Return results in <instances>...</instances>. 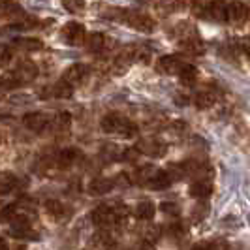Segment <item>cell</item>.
Here are the masks:
<instances>
[{
	"instance_id": "1",
	"label": "cell",
	"mask_w": 250,
	"mask_h": 250,
	"mask_svg": "<svg viewBox=\"0 0 250 250\" xmlns=\"http://www.w3.org/2000/svg\"><path fill=\"white\" fill-rule=\"evenodd\" d=\"M100 126L105 134H117V136H123V138H134L138 134V126L134 123H130L125 117H121L119 113L104 115L100 121Z\"/></svg>"
},
{
	"instance_id": "2",
	"label": "cell",
	"mask_w": 250,
	"mask_h": 250,
	"mask_svg": "<svg viewBox=\"0 0 250 250\" xmlns=\"http://www.w3.org/2000/svg\"><path fill=\"white\" fill-rule=\"evenodd\" d=\"M10 233L17 239H26V241H40L38 231L32 229L26 216H13L10 220Z\"/></svg>"
},
{
	"instance_id": "3",
	"label": "cell",
	"mask_w": 250,
	"mask_h": 250,
	"mask_svg": "<svg viewBox=\"0 0 250 250\" xmlns=\"http://www.w3.org/2000/svg\"><path fill=\"white\" fill-rule=\"evenodd\" d=\"M90 218H92V222L98 226V228H104V229H107V228H111L119 222V216L115 213V209H111L109 205H100V207H96L92 214H90Z\"/></svg>"
},
{
	"instance_id": "4",
	"label": "cell",
	"mask_w": 250,
	"mask_h": 250,
	"mask_svg": "<svg viewBox=\"0 0 250 250\" xmlns=\"http://www.w3.org/2000/svg\"><path fill=\"white\" fill-rule=\"evenodd\" d=\"M62 40L68 45H81L85 42V26L77 21H70L62 26Z\"/></svg>"
},
{
	"instance_id": "5",
	"label": "cell",
	"mask_w": 250,
	"mask_h": 250,
	"mask_svg": "<svg viewBox=\"0 0 250 250\" xmlns=\"http://www.w3.org/2000/svg\"><path fill=\"white\" fill-rule=\"evenodd\" d=\"M13 75L17 77V81H19L21 85H23V83H28V81H34L38 77V66L32 62V61L23 59V61L17 62Z\"/></svg>"
},
{
	"instance_id": "6",
	"label": "cell",
	"mask_w": 250,
	"mask_h": 250,
	"mask_svg": "<svg viewBox=\"0 0 250 250\" xmlns=\"http://www.w3.org/2000/svg\"><path fill=\"white\" fill-rule=\"evenodd\" d=\"M88 75V68L85 64H72V66H68L66 70H64V75H62V81L64 83H68L70 87H75V85H79V83H83L85 79H87Z\"/></svg>"
},
{
	"instance_id": "7",
	"label": "cell",
	"mask_w": 250,
	"mask_h": 250,
	"mask_svg": "<svg viewBox=\"0 0 250 250\" xmlns=\"http://www.w3.org/2000/svg\"><path fill=\"white\" fill-rule=\"evenodd\" d=\"M126 23H128L130 26H134V28L139 30V32H147V34H150V32L154 30V26H156L152 17H149L147 13H139V12L128 13Z\"/></svg>"
},
{
	"instance_id": "8",
	"label": "cell",
	"mask_w": 250,
	"mask_h": 250,
	"mask_svg": "<svg viewBox=\"0 0 250 250\" xmlns=\"http://www.w3.org/2000/svg\"><path fill=\"white\" fill-rule=\"evenodd\" d=\"M23 125H25L28 130H32V132H43V130L49 126V117L40 111L26 113L25 117H23Z\"/></svg>"
},
{
	"instance_id": "9",
	"label": "cell",
	"mask_w": 250,
	"mask_h": 250,
	"mask_svg": "<svg viewBox=\"0 0 250 250\" xmlns=\"http://www.w3.org/2000/svg\"><path fill=\"white\" fill-rule=\"evenodd\" d=\"M138 149L139 152H145V154H149L152 158H160V156H164L167 152L166 143L158 141V139H143V141H139Z\"/></svg>"
},
{
	"instance_id": "10",
	"label": "cell",
	"mask_w": 250,
	"mask_h": 250,
	"mask_svg": "<svg viewBox=\"0 0 250 250\" xmlns=\"http://www.w3.org/2000/svg\"><path fill=\"white\" fill-rule=\"evenodd\" d=\"M115 185H113V179L109 177H96L88 183V194L90 196H104V194H109Z\"/></svg>"
},
{
	"instance_id": "11",
	"label": "cell",
	"mask_w": 250,
	"mask_h": 250,
	"mask_svg": "<svg viewBox=\"0 0 250 250\" xmlns=\"http://www.w3.org/2000/svg\"><path fill=\"white\" fill-rule=\"evenodd\" d=\"M183 66H185V62L175 55H166L158 61V70L167 75H179Z\"/></svg>"
},
{
	"instance_id": "12",
	"label": "cell",
	"mask_w": 250,
	"mask_h": 250,
	"mask_svg": "<svg viewBox=\"0 0 250 250\" xmlns=\"http://www.w3.org/2000/svg\"><path fill=\"white\" fill-rule=\"evenodd\" d=\"M173 183V179L169 177L167 171H164V169H154V173L149 177V181L145 183L149 188L152 190H164V188H167L169 185Z\"/></svg>"
},
{
	"instance_id": "13",
	"label": "cell",
	"mask_w": 250,
	"mask_h": 250,
	"mask_svg": "<svg viewBox=\"0 0 250 250\" xmlns=\"http://www.w3.org/2000/svg\"><path fill=\"white\" fill-rule=\"evenodd\" d=\"M188 194L196 200H209L213 194V185L209 181H196L188 188Z\"/></svg>"
},
{
	"instance_id": "14",
	"label": "cell",
	"mask_w": 250,
	"mask_h": 250,
	"mask_svg": "<svg viewBox=\"0 0 250 250\" xmlns=\"http://www.w3.org/2000/svg\"><path fill=\"white\" fill-rule=\"evenodd\" d=\"M79 158H81V150L77 149V147H66V149H62L59 152L57 164H59L61 167H70V166L77 162Z\"/></svg>"
},
{
	"instance_id": "15",
	"label": "cell",
	"mask_w": 250,
	"mask_h": 250,
	"mask_svg": "<svg viewBox=\"0 0 250 250\" xmlns=\"http://www.w3.org/2000/svg\"><path fill=\"white\" fill-rule=\"evenodd\" d=\"M181 47L190 53V55H203L205 53V43L198 36H190L181 40Z\"/></svg>"
},
{
	"instance_id": "16",
	"label": "cell",
	"mask_w": 250,
	"mask_h": 250,
	"mask_svg": "<svg viewBox=\"0 0 250 250\" xmlns=\"http://www.w3.org/2000/svg\"><path fill=\"white\" fill-rule=\"evenodd\" d=\"M154 213H156V205L149 200L139 201L138 205H136V216H138L139 220H150L154 216Z\"/></svg>"
},
{
	"instance_id": "17",
	"label": "cell",
	"mask_w": 250,
	"mask_h": 250,
	"mask_svg": "<svg viewBox=\"0 0 250 250\" xmlns=\"http://www.w3.org/2000/svg\"><path fill=\"white\" fill-rule=\"evenodd\" d=\"M245 17H247V4H237V2L228 4V19L243 21Z\"/></svg>"
},
{
	"instance_id": "18",
	"label": "cell",
	"mask_w": 250,
	"mask_h": 250,
	"mask_svg": "<svg viewBox=\"0 0 250 250\" xmlns=\"http://www.w3.org/2000/svg\"><path fill=\"white\" fill-rule=\"evenodd\" d=\"M15 185H17V177L13 175V173H8V171L0 173V196L8 194Z\"/></svg>"
},
{
	"instance_id": "19",
	"label": "cell",
	"mask_w": 250,
	"mask_h": 250,
	"mask_svg": "<svg viewBox=\"0 0 250 250\" xmlns=\"http://www.w3.org/2000/svg\"><path fill=\"white\" fill-rule=\"evenodd\" d=\"M51 94L57 96V98H72L74 87H70L68 83H64L62 79H61L59 83H55V87L51 88Z\"/></svg>"
},
{
	"instance_id": "20",
	"label": "cell",
	"mask_w": 250,
	"mask_h": 250,
	"mask_svg": "<svg viewBox=\"0 0 250 250\" xmlns=\"http://www.w3.org/2000/svg\"><path fill=\"white\" fill-rule=\"evenodd\" d=\"M104 45H105V38H104V34H100V32H94V34H90V36L87 38V49L92 51V53L102 51Z\"/></svg>"
},
{
	"instance_id": "21",
	"label": "cell",
	"mask_w": 250,
	"mask_h": 250,
	"mask_svg": "<svg viewBox=\"0 0 250 250\" xmlns=\"http://www.w3.org/2000/svg\"><path fill=\"white\" fill-rule=\"evenodd\" d=\"M13 43L25 51H40L42 49V42L36 40V38H21V40H15Z\"/></svg>"
},
{
	"instance_id": "22",
	"label": "cell",
	"mask_w": 250,
	"mask_h": 250,
	"mask_svg": "<svg viewBox=\"0 0 250 250\" xmlns=\"http://www.w3.org/2000/svg\"><path fill=\"white\" fill-rule=\"evenodd\" d=\"M194 104H196L198 109H209V107L214 104V96L211 94V92L203 90V92H200V94L194 98Z\"/></svg>"
},
{
	"instance_id": "23",
	"label": "cell",
	"mask_w": 250,
	"mask_h": 250,
	"mask_svg": "<svg viewBox=\"0 0 250 250\" xmlns=\"http://www.w3.org/2000/svg\"><path fill=\"white\" fill-rule=\"evenodd\" d=\"M179 77L185 81V83H194L196 81V77H198V68L196 66H192V64H185L183 68H181V72H179Z\"/></svg>"
},
{
	"instance_id": "24",
	"label": "cell",
	"mask_w": 250,
	"mask_h": 250,
	"mask_svg": "<svg viewBox=\"0 0 250 250\" xmlns=\"http://www.w3.org/2000/svg\"><path fill=\"white\" fill-rule=\"evenodd\" d=\"M45 211L53 218H61L64 214V205L59 200H49L45 201Z\"/></svg>"
},
{
	"instance_id": "25",
	"label": "cell",
	"mask_w": 250,
	"mask_h": 250,
	"mask_svg": "<svg viewBox=\"0 0 250 250\" xmlns=\"http://www.w3.org/2000/svg\"><path fill=\"white\" fill-rule=\"evenodd\" d=\"M70 125H72V115L68 111H62L57 115V119H55V128L66 130V128H70Z\"/></svg>"
},
{
	"instance_id": "26",
	"label": "cell",
	"mask_w": 250,
	"mask_h": 250,
	"mask_svg": "<svg viewBox=\"0 0 250 250\" xmlns=\"http://www.w3.org/2000/svg\"><path fill=\"white\" fill-rule=\"evenodd\" d=\"M160 211L164 214H169V216H179L181 214V207L177 205L175 201H162L160 203Z\"/></svg>"
},
{
	"instance_id": "27",
	"label": "cell",
	"mask_w": 250,
	"mask_h": 250,
	"mask_svg": "<svg viewBox=\"0 0 250 250\" xmlns=\"http://www.w3.org/2000/svg\"><path fill=\"white\" fill-rule=\"evenodd\" d=\"M143 235H145V241L147 243H152V241H156V239L160 237V226L156 224H149L145 229H143Z\"/></svg>"
},
{
	"instance_id": "28",
	"label": "cell",
	"mask_w": 250,
	"mask_h": 250,
	"mask_svg": "<svg viewBox=\"0 0 250 250\" xmlns=\"http://www.w3.org/2000/svg\"><path fill=\"white\" fill-rule=\"evenodd\" d=\"M19 85H21V83L17 81V77H15L13 74L2 75V79H0V87H2V88H8V90H10V88H17Z\"/></svg>"
},
{
	"instance_id": "29",
	"label": "cell",
	"mask_w": 250,
	"mask_h": 250,
	"mask_svg": "<svg viewBox=\"0 0 250 250\" xmlns=\"http://www.w3.org/2000/svg\"><path fill=\"white\" fill-rule=\"evenodd\" d=\"M94 241H96L98 245H102V247H109V245L115 243L113 237L107 233V231H100V233H96V235H94Z\"/></svg>"
},
{
	"instance_id": "30",
	"label": "cell",
	"mask_w": 250,
	"mask_h": 250,
	"mask_svg": "<svg viewBox=\"0 0 250 250\" xmlns=\"http://www.w3.org/2000/svg\"><path fill=\"white\" fill-rule=\"evenodd\" d=\"M15 209H17V205H15V203L6 205V207L0 211V220H12L13 216H15Z\"/></svg>"
},
{
	"instance_id": "31",
	"label": "cell",
	"mask_w": 250,
	"mask_h": 250,
	"mask_svg": "<svg viewBox=\"0 0 250 250\" xmlns=\"http://www.w3.org/2000/svg\"><path fill=\"white\" fill-rule=\"evenodd\" d=\"M10 102H12V104H15V105H25V104H28V102H32V96H26V94H17V96H12V98H10Z\"/></svg>"
},
{
	"instance_id": "32",
	"label": "cell",
	"mask_w": 250,
	"mask_h": 250,
	"mask_svg": "<svg viewBox=\"0 0 250 250\" xmlns=\"http://www.w3.org/2000/svg\"><path fill=\"white\" fill-rule=\"evenodd\" d=\"M83 6H85L83 2H64V8H66V10H70V12H75V10L83 8Z\"/></svg>"
},
{
	"instance_id": "33",
	"label": "cell",
	"mask_w": 250,
	"mask_h": 250,
	"mask_svg": "<svg viewBox=\"0 0 250 250\" xmlns=\"http://www.w3.org/2000/svg\"><path fill=\"white\" fill-rule=\"evenodd\" d=\"M134 250H154V247H152V243L141 241V243H138V245L134 247Z\"/></svg>"
},
{
	"instance_id": "34",
	"label": "cell",
	"mask_w": 250,
	"mask_h": 250,
	"mask_svg": "<svg viewBox=\"0 0 250 250\" xmlns=\"http://www.w3.org/2000/svg\"><path fill=\"white\" fill-rule=\"evenodd\" d=\"M171 231H173L175 235H183V233H185V228L179 224V222H175V224L171 226Z\"/></svg>"
},
{
	"instance_id": "35",
	"label": "cell",
	"mask_w": 250,
	"mask_h": 250,
	"mask_svg": "<svg viewBox=\"0 0 250 250\" xmlns=\"http://www.w3.org/2000/svg\"><path fill=\"white\" fill-rule=\"evenodd\" d=\"M125 158H128V160H136V158H138V150L128 149L126 150V154H125Z\"/></svg>"
},
{
	"instance_id": "36",
	"label": "cell",
	"mask_w": 250,
	"mask_h": 250,
	"mask_svg": "<svg viewBox=\"0 0 250 250\" xmlns=\"http://www.w3.org/2000/svg\"><path fill=\"white\" fill-rule=\"evenodd\" d=\"M10 57H12V51H10V49H6V51H4V53H2V62L6 64V62H8V61H10Z\"/></svg>"
},
{
	"instance_id": "37",
	"label": "cell",
	"mask_w": 250,
	"mask_h": 250,
	"mask_svg": "<svg viewBox=\"0 0 250 250\" xmlns=\"http://www.w3.org/2000/svg\"><path fill=\"white\" fill-rule=\"evenodd\" d=\"M175 100H177V102H181L179 105H187V104H188V98H185V96H177Z\"/></svg>"
},
{
	"instance_id": "38",
	"label": "cell",
	"mask_w": 250,
	"mask_h": 250,
	"mask_svg": "<svg viewBox=\"0 0 250 250\" xmlns=\"http://www.w3.org/2000/svg\"><path fill=\"white\" fill-rule=\"evenodd\" d=\"M17 250H25V247H19V249H17Z\"/></svg>"
}]
</instances>
